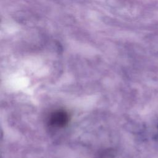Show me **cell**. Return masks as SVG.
<instances>
[{
	"mask_svg": "<svg viewBox=\"0 0 158 158\" xmlns=\"http://www.w3.org/2000/svg\"><path fill=\"white\" fill-rule=\"evenodd\" d=\"M49 121L50 124L53 127H64L69 121V115L64 110H57L51 115Z\"/></svg>",
	"mask_w": 158,
	"mask_h": 158,
	"instance_id": "cell-1",
	"label": "cell"
}]
</instances>
